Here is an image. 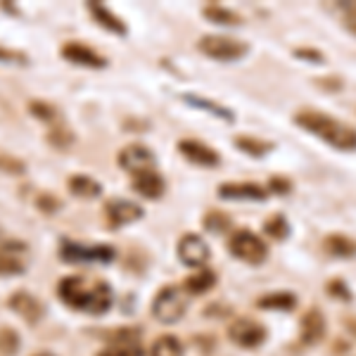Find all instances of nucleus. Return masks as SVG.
<instances>
[{"instance_id": "obj_21", "label": "nucleus", "mask_w": 356, "mask_h": 356, "mask_svg": "<svg viewBox=\"0 0 356 356\" xmlns=\"http://www.w3.org/2000/svg\"><path fill=\"white\" fill-rule=\"evenodd\" d=\"M214 285H216V275L214 271H209V268H200L197 273L186 280V290L191 292V295H204V292H209Z\"/></svg>"}, {"instance_id": "obj_10", "label": "nucleus", "mask_w": 356, "mask_h": 356, "mask_svg": "<svg viewBox=\"0 0 356 356\" xmlns=\"http://www.w3.org/2000/svg\"><path fill=\"white\" fill-rule=\"evenodd\" d=\"M105 216L114 228H122L143 219V209L136 202H129V200H110L105 204Z\"/></svg>"}, {"instance_id": "obj_39", "label": "nucleus", "mask_w": 356, "mask_h": 356, "mask_svg": "<svg viewBox=\"0 0 356 356\" xmlns=\"http://www.w3.org/2000/svg\"><path fill=\"white\" fill-rule=\"evenodd\" d=\"M328 292L330 295H340L342 300H349V297H352L347 290H344V283H340V280H332V283L328 285Z\"/></svg>"}, {"instance_id": "obj_26", "label": "nucleus", "mask_w": 356, "mask_h": 356, "mask_svg": "<svg viewBox=\"0 0 356 356\" xmlns=\"http://www.w3.org/2000/svg\"><path fill=\"white\" fill-rule=\"evenodd\" d=\"M259 307L261 309H283V312H288V309L295 307V297H292L290 292H273V295L261 297Z\"/></svg>"}, {"instance_id": "obj_1", "label": "nucleus", "mask_w": 356, "mask_h": 356, "mask_svg": "<svg viewBox=\"0 0 356 356\" xmlns=\"http://www.w3.org/2000/svg\"><path fill=\"white\" fill-rule=\"evenodd\" d=\"M295 124L302 126V129L312 131L314 136L323 138L325 143H330L337 150H347L352 152L356 150V131L352 126L335 122L332 117L323 112H300L295 117Z\"/></svg>"}, {"instance_id": "obj_27", "label": "nucleus", "mask_w": 356, "mask_h": 356, "mask_svg": "<svg viewBox=\"0 0 356 356\" xmlns=\"http://www.w3.org/2000/svg\"><path fill=\"white\" fill-rule=\"evenodd\" d=\"M264 231H266L275 240H285V238H288V233H290V226H288V221H285V216L275 214V216H271V219L266 221Z\"/></svg>"}, {"instance_id": "obj_30", "label": "nucleus", "mask_w": 356, "mask_h": 356, "mask_svg": "<svg viewBox=\"0 0 356 356\" xmlns=\"http://www.w3.org/2000/svg\"><path fill=\"white\" fill-rule=\"evenodd\" d=\"M228 223H231V221H228V216L219 214V211H209V214L204 216V226L209 228L211 233H221Z\"/></svg>"}, {"instance_id": "obj_24", "label": "nucleus", "mask_w": 356, "mask_h": 356, "mask_svg": "<svg viewBox=\"0 0 356 356\" xmlns=\"http://www.w3.org/2000/svg\"><path fill=\"white\" fill-rule=\"evenodd\" d=\"M150 356H183V347L174 335H162L157 337L150 349Z\"/></svg>"}, {"instance_id": "obj_12", "label": "nucleus", "mask_w": 356, "mask_h": 356, "mask_svg": "<svg viewBox=\"0 0 356 356\" xmlns=\"http://www.w3.org/2000/svg\"><path fill=\"white\" fill-rule=\"evenodd\" d=\"M219 197L264 202V200L268 197V191L261 186H257V183H223V186H219Z\"/></svg>"}, {"instance_id": "obj_34", "label": "nucleus", "mask_w": 356, "mask_h": 356, "mask_svg": "<svg viewBox=\"0 0 356 356\" xmlns=\"http://www.w3.org/2000/svg\"><path fill=\"white\" fill-rule=\"evenodd\" d=\"M38 207H41V211H45V214H55V211L60 209V200L41 195V197H38Z\"/></svg>"}, {"instance_id": "obj_19", "label": "nucleus", "mask_w": 356, "mask_h": 356, "mask_svg": "<svg viewBox=\"0 0 356 356\" xmlns=\"http://www.w3.org/2000/svg\"><path fill=\"white\" fill-rule=\"evenodd\" d=\"M112 307V290L107 283H95L93 292H90V302H88V314H105Z\"/></svg>"}, {"instance_id": "obj_2", "label": "nucleus", "mask_w": 356, "mask_h": 356, "mask_svg": "<svg viewBox=\"0 0 356 356\" xmlns=\"http://www.w3.org/2000/svg\"><path fill=\"white\" fill-rule=\"evenodd\" d=\"M186 312H188L186 292L176 288V285L162 288L152 302V314L159 323H176V321H181L186 316Z\"/></svg>"}, {"instance_id": "obj_42", "label": "nucleus", "mask_w": 356, "mask_h": 356, "mask_svg": "<svg viewBox=\"0 0 356 356\" xmlns=\"http://www.w3.org/2000/svg\"><path fill=\"white\" fill-rule=\"evenodd\" d=\"M36 356H55V354H48V352H43V354H36Z\"/></svg>"}, {"instance_id": "obj_23", "label": "nucleus", "mask_w": 356, "mask_h": 356, "mask_svg": "<svg viewBox=\"0 0 356 356\" xmlns=\"http://www.w3.org/2000/svg\"><path fill=\"white\" fill-rule=\"evenodd\" d=\"M202 15L209 22H214V24H226V26H235L243 22L240 15H235L233 10H228V8H221V5H209V8L202 10Z\"/></svg>"}, {"instance_id": "obj_28", "label": "nucleus", "mask_w": 356, "mask_h": 356, "mask_svg": "<svg viewBox=\"0 0 356 356\" xmlns=\"http://www.w3.org/2000/svg\"><path fill=\"white\" fill-rule=\"evenodd\" d=\"M17 349H19V335L10 328L0 330V352L13 356V354H17Z\"/></svg>"}, {"instance_id": "obj_41", "label": "nucleus", "mask_w": 356, "mask_h": 356, "mask_svg": "<svg viewBox=\"0 0 356 356\" xmlns=\"http://www.w3.org/2000/svg\"><path fill=\"white\" fill-rule=\"evenodd\" d=\"M22 250H26L24 243H5L3 245V252H22Z\"/></svg>"}, {"instance_id": "obj_6", "label": "nucleus", "mask_w": 356, "mask_h": 356, "mask_svg": "<svg viewBox=\"0 0 356 356\" xmlns=\"http://www.w3.org/2000/svg\"><path fill=\"white\" fill-rule=\"evenodd\" d=\"M90 292H93V285H88L83 278H79V275H67V278H62L60 288H57V295H60L62 302L74 309H81V312H88Z\"/></svg>"}, {"instance_id": "obj_17", "label": "nucleus", "mask_w": 356, "mask_h": 356, "mask_svg": "<svg viewBox=\"0 0 356 356\" xmlns=\"http://www.w3.org/2000/svg\"><path fill=\"white\" fill-rule=\"evenodd\" d=\"M88 13L95 17V22L102 29H107V31L117 33V36H126V24L114 13H110V10H107L102 3H97V0L88 3Z\"/></svg>"}, {"instance_id": "obj_9", "label": "nucleus", "mask_w": 356, "mask_h": 356, "mask_svg": "<svg viewBox=\"0 0 356 356\" xmlns=\"http://www.w3.org/2000/svg\"><path fill=\"white\" fill-rule=\"evenodd\" d=\"M228 337L238 344V347H245V349H254L266 340V330L261 328L259 323L254 321H235V323L228 328Z\"/></svg>"}, {"instance_id": "obj_32", "label": "nucleus", "mask_w": 356, "mask_h": 356, "mask_svg": "<svg viewBox=\"0 0 356 356\" xmlns=\"http://www.w3.org/2000/svg\"><path fill=\"white\" fill-rule=\"evenodd\" d=\"M0 273L3 275H19L24 273V266L19 261L10 259V257H0Z\"/></svg>"}, {"instance_id": "obj_7", "label": "nucleus", "mask_w": 356, "mask_h": 356, "mask_svg": "<svg viewBox=\"0 0 356 356\" xmlns=\"http://www.w3.org/2000/svg\"><path fill=\"white\" fill-rule=\"evenodd\" d=\"M178 259H181L186 266L193 268H202L207 261L211 259L209 245L204 243L200 235H183L181 243H178Z\"/></svg>"}, {"instance_id": "obj_40", "label": "nucleus", "mask_w": 356, "mask_h": 356, "mask_svg": "<svg viewBox=\"0 0 356 356\" xmlns=\"http://www.w3.org/2000/svg\"><path fill=\"white\" fill-rule=\"evenodd\" d=\"M297 57H309V62H323V55L316 53V50H297Z\"/></svg>"}, {"instance_id": "obj_31", "label": "nucleus", "mask_w": 356, "mask_h": 356, "mask_svg": "<svg viewBox=\"0 0 356 356\" xmlns=\"http://www.w3.org/2000/svg\"><path fill=\"white\" fill-rule=\"evenodd\" d=\"M186 100L191 102V105H195V107H202V110H209V112H214V114H221V117H226V119H233L231 112H226L223 107L214 105V102H209V100H200L197 95H186Z\"/></svg>"}, {"instance_id": "obj_29", "label": "nucleus", "mask_w": 356, "mask_h": 356, "mask_svg": "<svg viewBox=\"0 0 356 356\" xmlns=\"http://www.w3.org/2000/svg\"><path fill=\"white\" fill-rule=\"evenodd\" d=\"M29 112L33 114V117H38L41 122H55L57 119V110L53 105H45V102H29Z\"/></svg>"}, {"instance_id": "obj_15", "label": "nucleus", "mask_w": 356, "mask_h": 356, "mask_svg": "<svg viewBox=\"0 0 356 356\" xmlns=\"http://www.w3.org/2000/svg\"><path fill=\"white\" fill-rule=\"evenodd\" d=\"M10 309L19 314L26 323H38L43 318V304L36 297L26 295V292H17V295L10 297Z\"/></svg>"}, {"instance_id": "obj_14", "label": "nucleus", "mask_w": 356, "mask_h": 356, "mask_svg": "<svg viewBox=\"0 0 356 356\" xmlns=\"http://www.w3.org/2000/svg\"><path fill=\"white\" fill-rule=\"evenodd\" d=\"M134 191L138 195H143V197H147V200H159L166 191V183L154 169L143 171V174L134 176Z\"/></svg>"}, {"instance_id": "obj_33", "label": "nucleus", "mask_w": 356, "mask_h": 356, "mask_svg": "<svg viewBox=\"0 0 356 356\" xmlns=\"http://www.w3.org/2000/svg\"><path fill=\"white\" fill-rule=\"evenodd\" d=\"M0 169L5 171V174H24V164L17 162V159H10V157H0Z\"/></svg>"}, {"instance_id": "obj_5", "label": "nucleus", "mask_w": 356, "mask_h": 356, "mask_svg": "<svg viewBox=\"0 0 356 356\" xmlns=\"http://www.w3.org/2000/svg\"><path fill=\"white\" fill-rule=\"evenodd\" d=\"M60 257L65 261H100V264H110L114 259V247H107V245H95V247H88V245H79V243H65L60 245Z\"/></svg>"}, {"instance_id": "obj_36", "label": "nucleus", "mask_w": 356, "mask_h": 356, "mask_svg": "<svg viewBox=\"0 0 356 356\" xmlns=\"http://www.w3.org/2000/svg\"><path fill=\"white\" fill-rule=\"evenodd\" d=\"M340 8H342L344 17H347L349 29H352V31H356V3H342Z\"/></svg>"}, {"instance_id": "obj_11", "label": "nucleus", "mask_w": 356, "mask_h": 356, "mask_svg": "<svg viewBox=\"0 0 356 356\" xmlns=\"http://www.w3.org/2000/svg\"><path fill=\"white\" fill-rule=\"evenodd\" d=\"M62 57H65L67 62H74V65H81V67H90V69L107 67L105 57L97 55L95 50H90L88 45H83V43H65L62 45Z\"/></svg>"}, {"instance_id": "obj_20", "label": "nucleus", "mask_w": 356, "mask_h": 356, "mask_svg": "<svg viewBox=\"0 0 356 356\" xmlns=\"http://www.w3.org/2000/svg\"><path fill=\"white\" fill-rule=\"evenodd\" d=\"M323 250L328 252L330 257H342V259H347V257L356 254V243L344 238V235H328V238L323 240Z\"/></svg>"}, {"instance_id": "obj_38", "label": "nucleus", "mask_w": 356, "mask_h": 356, "mask_svg": "<svg viewBox=\"0 0 356 356\" xmlns=\"http://www.w3.org/2000/svg\"><path fill=\"white\" fill-rule=\"evenodd\" d=\"M0 60H3V62H19V65H26V55L24 53H15V50H3V48H0Z\"/></svg>"}, {"instance_id": "obj_22", "label": "nucleus", "mask_w": 356, "mask_h": 356, "mask_svg": "<svg viewBox=\"0 0 356 356\" xmlns=\"http://www.w3.org/2000/svg\"><path fill=\"white\" fill-rule=\"evenodd\" d=\"M97 356H143V347L138 340L126 335L124 340H117L110 347H105Z\"/></svg>"}, {"instance_id": "obj_13", "label": "nucleus", "mask_w": 356, "mask_h": 356, "mask_svg": "<svg viewBox=\"0 0 356 356\" xmlns=\"http://www.w3.org/2000/svg\"><path fill=\"white\" fill-rule=\"evenodd\" d=\"M178 150L186 159H191L193 164H200V166H216L219 164V154L211 150L209 145L204 143H197V140H181L178 143Z\"/></svg>"}, {"instance_id": "obj_8", "label": "nucleus", "mask_w": 356, "mask_h": 356, "mask_svg": "<svg viewBox=\"0 0 356 356\" xmlns=\"http://www.w3.org/2000/svg\"><path fill=\"white\" fill-rule=\"evenodd\" d=\"M119 166L126 169L129 174H143V171H152L154 169V154L150 147L145 145H129L119 152Z\"/></svg>"}, {"instance_id": "obj_25", "label": "nucleus", "mask_w": 356, "mask_h": 356, "mask_svg": "<svg viewBox=\"0 0 356 356\" xmlns=\"http://www.w3.org/2000/svg\"><path fill=\"white\" fill-rule=\"evenodd\" d=\"M235 145H238L243 152L252 154V157H264V154H266V152L273 147L271 143L259 140V138H252V136H240V138H235Z\"/></svg>"}, {"instance_id": "obj_18", "label": "nucleus", "mask_w": 356, "mask_h": 356, "mask_svg": "<svg viewBox=\"0 0 356 356\" xmlns=\"http://www.w3.org/2000/svg\"><path fill=\"white\" fill-rule=\"evenodd\" d=\"M69 191H72L76 197H83V200H90V197H97L102 193V186L90 176H83V174H76L69 178Z\"/></svg>"}, {"instance_id": "obj_4", "label": "nucleus", "mask_w": 356, "mask_h": 356, "mask_svg": "<svg viewBox=\"0 0 356 356\" xmlns=\"http://www.w3.org/2000/svg\"><path fill=\"white\" fill-rule=\"evenodd\" d=\"M228 250L235 259H243L247 264H261L266 259V245L261 243L259 235H254L252 231H238L228 243Z\"/></svg>"}, {"instance_id": "obj_37", "label": "nucleus", "mask_w": 356, "mask_h": 356, "mask_svg": "<svg viewBox=\"0 0 356 356\" xmlns=\"http://www.w3.org/2000/svg\"><path fill=\"white\" fill-rule=\"evenodd\" d=\"M268 186H271V191L273 193H278V195H288L290 193V181L288 178H271V183H268Z\"/></svg>"}, {"instance_id": "obj_16", "label": "nucleus", "mask_w": 356, "mask_h": 356, "mask_svg": "<svg viewBox=\"0 0 356 356\" xmlns=\"http://www.w3.org/2000/svg\"><path fill=\"white\" fill-rule=\"evenodd\" d=\"M325 335V318L318 309H312V312L304 314L302 318V342L304 344H316L321 342Z\"/></svg>"}, {"instance_id": "obj_3", "label": "nucleus", "mask_w": 356, "mask_h": 356, "mask_svg": "<svg viewBox=\"0 0 356 356\" xmlns=\"http://www.w3.org/2000/svg\"><path fill=\"white\" fill-rule=\"evenodd\" d=\"M197 48L204 55H209L211 60H221V62H233L247 53V45L231 36H204L200 38Z\"/></svg>"}, {"instance_id": "obj_35", "label": "nucleus", "mask_w": 356, "mask_h": 356, "mask_svg": "<svg viewBox=\"0 0 356 356\" xmlns=\"http://www.w3.org/2000/svg\"><path fill=\"white\" fill-rule=\"evenodd\" d=\"M50 143H53V145L65 147V145H69V143H74V136L60 129V131H53V134H50Z\"/></svg>"}]
</instances>
